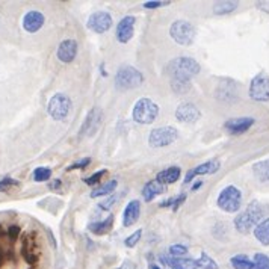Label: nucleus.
<instances>
[{
  "label": "nucleus",
  "instance_id": "nucleus-1",
  "mask_svg": "<svg viewBox=\"0 0 269 269\" xmlns=\"http://www.w3.org/2000/svg\"><path fill=\"white\" fill-rule=\"evenodd\" d=\"M201 66L193 57L181 56L175 57L168 63V73L171 76V80H180V82H190L193 76L199 73Z\"/></svg>",
  "mask_w": 269,
  "mask_h": 269
},
{
  "label": "nucleus",
  "instance_id": "nucleus-2",
  "mask_svg": "<svg viewBox=\"0 0 269 269\" xmlns=\"http://www.w3.org/2000/svg\"><path fill=\"white\" fill-rule=\"evenodd\" d=\"M261 216H263V209H261L260 203L254 199L248 204L245 212L239 213L234 218V227L239 233L246 234L252 228H255V225L261 221Z\"/></svg>",
  "mask_w": 269,
  "mask_h": 269
},
{
  "label": "nucleus",
  "instance_id": "nucleus-3",
  "mask_svg": "<svg viewBox=\"0 0 269 269\" xmlns=\"http://www.w3.org/2000/svg\"><path fill=\"white\" fill-rule=\"evenodd\" d=\"M142 83H144V74L131 65L119 66L115 74V88L119 91L134 89Z\"/></svg>",
  "mask_w": 269,
  "mask_h": 269
},
{
  "label": "nucleus",
  "instance_id": "nucleus-4",
  "mask_svg": "<svg viewBox=\"0 0 269 269\" xmlns=\"http://www.w3.org/2000/svg\"><path fill=\"white\" fill-rule=\"evenodd\" d=\"M159 115V106L147 97L139 98L131 110V116L138 124H151Z\"/></svg>",
  "mask_w": 269,
  "mask_h": 269
},
{
  "label": "nucleus",
  "instance_id": "nucleus-5",
  "mask_svg": "<svg viewBox=\"0 0 269 269\" xmlns=\"http://www.w3.org/2000/svg\"><path fill=\"white\" fill-rule=\"evenodd\" d=\"M240 204H242V192L233 184L225 186L218 195V207L227 213L237 212L240 209Z\"/></svg>",
  "mask_w": 269,
  "mask_h": 269
},
{
  "label": "nucleus",
  "instance_id": "nucleus-6",
  "mask_svg": "<svg viewBox=\"0 0 269 269\" xmlns=\"http://www.w3.org/2000/svg\"><path fill=\"white\" fill-rule=\"evenodd\" d=\"M169 35L178 45L187 47L195 39V27L192 23H189L186 20H177L171 24Z\"/></svg>",
  "mask_w": 269,
  "mask_h": 269
},
{
  "label": "nucleus",
  "instance_id": "nucleus-7",
  "mask_svg": "<svg viewBox=\"0 0 269 269\" xmlns=\"http://www.w3.org/2000/svg\"><path fill=\"white\" fill-rule=\"evenodd\" d=\"M178 136V131L175 127L172 125H163L159 128H153L150 136H148V144L153 148H162V147H168L172 142H175Z\"/></svg>",
  "mask_w": 269,
  "mask_h": 269
},
{
  "label": "nucleus",
  "instance_id": "nucleus-8",
  "mask_svg": "<svg viewBox=\"0 0 269 269\" xmlns=\"http://www.w3.org/2000/svg\"><path fill=\"white\" fill-rule=\"evenodd\" d=\"M47 110H48V115L56 119V121H62L68 116L70 110H71V100L68 95L65 94H54L50 101H48V106H47Z\"/></svg>",
  "mask_w": 269,
  "mask_h": 269
},
{
  "label": "nucleus",
  "instance_id": "nucleus-9",
  "mask_svg": "<svg viewBox=\"0 0 269 269\" xmlns=\"http://www.w3.org/2000/svg\"><path fill=\"white\" fill-rule=\"evenodd\" d=\"M249 97L254 101H269V76L266 73L254 76L249 85Z\"/></svg>",
  "mask_w": 269,
  "mask_h": 269
},
{
  "label": "nucleus",
  "instance_id": "nucleus-10",
  "mask_svg": "<svg viewBox=\"0 0 269 269\" xmlns=\"http://www.w3.org/2000/svg\"><path fill=\"white\" fill-rule=\"evenodd\" d=\"M112 23H113V20H112V15L109 12L97 11V12L89 15L86 26H88V29H91L95 33H104L112 27Z\"/></svg>",
  "mask_w": 269,
  "mask_h": 269
},
{
  "label": "nucleus",
  "instance_id": "nucleus-11",
  "mask_svg": "<svg viewBox=\"0 0 269 269\" xmlns=\"http://www.w3.org/2000/svg\"><path fill=\"white\" fill-rule=\"evenodd\" d=\"M101 118H103L101 109L97 107V106L92 107L88 112V115H86V118H85V121H83V124L80 127V136H86V138L94 136L97 133L100 124H101Z\"/></svg>",
  "mask_w": 269,
  "mask_h": 269
},
{
  "label": "nucleus",
  "instance_id": "nucleus-12",
  "mask_svg": "<svg viewBox=\"0 0 269 269\" xmlns=\"http://www.w3.org/2000/svg\"><path fill=\"white\" fill-rule=\"evenodd\" d=\"M134 23L136 18L133 15H125L119 20V23L116 24V30H115V36L121 44L128 42L133 38V29H134Z\"/></svg>",
  "mask_w": 269,
  "mask_h": 269
},
{
  "label": "nucleus",
  "instance_id": "nucleus-13",
  "mask_svg": "<svg viewBox=\"0 0 269 269\" xmlns=\"http://www.w3.org/2000/svg\"><path fill=\"white\" fill-rule=\"evenodd\" d=\"M201 116V112L199 109L192 104V103H181L177 109H175V118L180 121V122H195L198 121Z\"/></svg>",
  "mask_w": 269,
  "mask_h": 269
},
{
  "label": "nucleus",
  "instance_id": "nucleus-14",
  "mask_svg": "<svg viewBox=\"0 0 269 269\" xmlns=\"http://www.w3.org/2000/svg\"><path fill=\"white\" fill-rule=\"evenodd\" d=\"M57 59L63 63H70L77 56V41L76 39H63L57 47Z\"/></svg>",
  "mask_w": 269,
  "mask_h": 269
},
{
  "label": "nucleus",
  "instance_id": "nucleus-15",
  "mask_svg": "<svg viewBox=\"0 0 269 269\" xmlns=\"http://www.w3.org/2000/svg\"><path fill=\"white\" fill-rule=\"evenodd\" d=\"M252 124H254V118L240 116V118H231V119L225 121L224 127L231 134H242L246 130H249V127H252Z\"/></svg>",
  "mask_w": 269,
  "mask_h": 269
},
{
  "label": "nucleus",
  "instance_id": "nucleus-16",
  "mask_svg": "<svg viewBox=\"0 0 269 269\" xmlns=\"http://www.w3.org/2000/svg\"><path fill=\"white\" fill-rule=\"evenodd\" d=\"M221 168V163L219 160H207L204 163H199L198 166L189 169L186 172V177H184V183H189L195 175H207V174H213L216 172L218 169Z\"/></svg>",
  "mask_w": 269,
  "mask_h": 269
},
{
  "label": "nucleus",
  "instance_id": "nucleus-17",
  "mask_svg": "<svg viewBox=\"0 0 269 269\" xmlns=\"http://www.w3.org/2000/svg\"><path fill=\"white\" fill-rule=\"evenodd\" d=\"M44 21H45V17L39 11H29L23 18V27L26 32L35 33L44 26Z\"/></svg>",
  "mask_w": 269,
  "mask_h": 269
},
{
  "label": "nucleus",
  "instance_id": "nucleus-18",
  "mask_svg": "<svg viewBox=\"0 0 269 269\" xmlns=\"http://www.w3.org/2000/svg\"><path fill=\"white\" fill-rule=\"evenodd\" d=\"M139 215H141V203L138 199L128 201L122 212V225L131 227L139 219Z\"/></svg>",
  "mask_w": 269,
  "mask_h": 269
},
{
  "label": "nucleus",
  "instance_id": "nucleus-19",
  "mask_svg": "<svg viewBox=\"0 0 269 269\" xmlns=\"http://www.w3.org/2000/svg\"><path fill=\"white\" fill-rule=\"evenodd\" d=\"M180 175H181V169H180L178 166H169V168L162 169L160 172H157L156 180H157L159 183H162V184L166 186V184L175 183V181L180 178Z\"/></svg>",
  "mask_w": 269,
  "mask_h": 269
},
{
  "label": "nucleus",
  "instance_id": "nucleus-20",
  "mask_svg": "<svg viewBox=\"0 0 269 269\" xmlns=\"http://www.w3.org/2000/svg\"><path fill=\"white\" fill-rule=\"evenodd\" d=\"M165 190H166V186H165V184L159 183L157 180H150V181L142 187V198H144L147 203H150L156 195H160V193H163Z\"/></svg>",
  "mask_w": 269,
  "mask_h": 269
},
{
  "label": "nucleus",
  "instance_id": "nucleus-21",
  "mask_svg": "<svg viewBox=\"0 0 269 269\" xmlns=\"http://www.w3.org/2000/svg\"><path fill=\"white\" fill-rule=\"evenodd\" d=\"M112 225H113V215H109L103 221H97V222L88 224V230L95 236H101V234L109 233L112 230Z\"/></svg>",
  "mask_w": 269,
  "mask_h": 269
},
{
  "label": "nucleus",
  "instance_id": "nucleus-22",
  "mask_svg": "<svg viewBox=\"0 0 269 269\" xmlns=\"http://www.w3.org/2000/svg\"><path fill=\"white\" fill-rule=\"evenodd\" d=\"M254 236L261 245H269V218L260 221L254 228Z\"/></svg>",
  "mask_w": 269,
  "mask_h": 269
},
{
  "label": "nucleus",
  "instance_id": "nucleus-23",
  "mask_svg": "<svg viewBox=\"0 0 269 269\" xmlns=\"http://www.w3.org/2000/svg\"><path fill=\"white\" fill-rule=\"evenodd\" d=\"M171 269H199L198 261L189 257H180V258H172L169 263Z\"/></svg>",
  "mask_w": 269,
  "mask_h": 269
},
{
  "label": "nucleus",
  "instance_id": "nucleus-24",
  "mask_svg": "<svg viewBox=\"0 0 269 269\" xmlns=\"http://www.w3.org/2000/svg\"><path fill=\"white\" fill-rule=\"evenodd\" d=\"M252 172L260 181H269V159L254 163Z\"/></svg>",
  "mask_w": 269,
  "mask_h": 269
},
{
  "label": "nucleus",
  "instance_id": "nucleus-25",
  "mask_svg": "<svg viewBox=\"0 0 269 269\" xmlns=\"http://www.w3.org/2000/svg\"><path fill=\"white\" fill-rule=\"evenodd\" d=\"M116 184H118L116 180H110V181H107V183H104V184H101V186H98V187H94V189L91 190L89 196H91V198H98V196H103V195H110V193L115 190Z\"/></svg>",
  "mask_w": 269,
  "mask_h": 269
},
{
  "label": "nucleus",
  "instance_id": "nucleus-26",
  "mask_svg": "<svg viewBox=\"0 0 269 269\" xmlns=\"http://www.w3.org/2000/svg\"><path fill=\"white\" fill-rule=\"evenodd\" d=\"M237 2H216L215 5H213V14H216V15H225V14H230V12H233L236 8H237Z\"/></svg>",
  "mask_w": 269,
  "mask_h": 269
},
{
  "label": "nucleus",
  "instance_id": "nucleus-27",
  "mask_svg": "<svg viewBox=\"0 0 269 269\" xmlns=\"http://www.w3.org/2000/svg\"><path fill=\"white\" fill-rule=\"evenodd\" d=\"M230 263L234 269H251L252 267V260L245 255V254H237L230 258Z\"/></svg>",
  "mask_w": 269,
  "mask_h": 269
},
{
  "label": "nucleus",
  "instance_id": "nucleus-28",
  "mask_svg": "<svg viewBox=\"0 0 269 269\" xmlns=\"http://www.w3.org/2000/svg\"><path fill=\"white\" fill-rule=\"evenodd\" d=\"M196 261H198L199 269H219L218 263L210 255H207V252H204V251L201 252V255Z\"/></svg>",
  "mask_w": 269,
  "mask_h": 269
},
{
  "label": "nucleus",
  "instance_id": "nucleus-29",
  "mask_svg": "<svg viewBox=\"0 0 269 269\" xmlns=\"http://www.w3.org/2000/svg\"><path fill=\"white\" fill-rule=\"evenodd\" d=\"M251 269H269V257L266 254L257 252L252 258V267Z\"/></svg>",
  "mask_w": 269,
  "mask_h": 269
},
{
  "label": "nucleus",
  "instance_id": "nucleus-30",
  "mask_svg": "<svg viewBox=\"0 0 269 269\" xmlns=\"http://www.w3.org/2000/svg\"><path fill=\"white\" fill-rule=\"evenodd\" d=\"M51 177V169L45 166H39L33 171V180L35 181H47Z\"/></svg>",
  "mask_w": 269,
  "mask_h": 269
},
{
  "label": "nucleus",
  "instance_id": "nucleus-31",
  "mask_svg": "<svg viewBox=\"0 0 269 269\" xmlns=\"http://www.w3.org/2000/svg\"><path fill=\"white\" fill-rule=\"evenodd\" d=\"M169 254H171L174 258L184 257V255L187 254V246H184V245H181V243L171 245V246H169Z\"/></svg>",
  "mask_w": 269,
  "mask_h": 269
},
{
  "label": "nucleus",
  "instance_id": "nucleus-32",
  "mask_svg": "<svg viewBox=\"0 0 269 269\" xmlns=\"http://www.w3.org/2000/svg\"><path fill=\"white\" fill-rule=\"evenodd\" d=\"M171 88L177 94H186L190 89V82H180V80H171Z\"/></svg>",
  "mask_w": 269,
  "mask_h": 269
},
{
  "label": "nucleus",
  "instance_id": "nucleus-33",
  "mask_svg": "<svg viewBox=\"0 0 269 269\" xmlns=\"http://www.w3.org/2000/svg\"><path fill=\"white\" fill-rule=\"evenodd\" d=\"M106 174H107V169H100V171L94 172L91 177H85L83 181H85L88 186H95V184H98V181L101 180V177L106 175Z\"/></svg>",
  "mask_w": 269,
  "mask_h": 269
},
{
  "label": "nucleus",
  "instance_id": "nucleus-34",
  "mask_svg": "<svg viewBox=\"0 0 269 269\" xmlns=\"http://www.w3.org/2000/svg\"><path fill=\"white\" fill-rule=\"evenodd\" d=\"M141 236H142V230L139 228V230H136L134 233H131L130 236H127L124 239V245L127 248H134V245H138V242L141 240Z\"/></svg>",
  "mask_w": 269,
  "mask_h": 269
},
{
  "label": "nucleus",
  "instance_id": "nucleus-35",
  "mask_svg": "<svg viewBox=\"0 0 269 269\" xmlns=\"http://www.w3.org/2000/svg\"><path fill=\"white\" fill-rule=\"evenodd\" d=\"M18 184H20V181H17V180H14L11 177H5V178L0 180V192H6L11 187H15Z\"/></svg>",
  "mask_w": 269,
  "mask_h": 269
},
{
  "label": "nucleus",
  "instance_id": "nucleus-36",
  "mask_svg": "<svg viewBox=\"0 0 269 269\" xmlns=\"http://www.w3.org/2000/svg\"><path fill=\"white\" fill-rule=\"evenodd\" d=\"M89 163H91V157H83V159H80V160H77V162L71 163V165L66 168V171H73V169H83V168H86Z\"/></svg>",
  "mask_w": 269,
  "mask_h": 269
},
{
  "label": "nucleus",
  "instance_id": "nucleus-37",
  "mask_svg": "<svg viewBox=\"0 0 269 269\" xmlns=\"http://www.w3.org/2000/svg\"><path fill=\"white\" fill-rule=\"evenodd\" d=\"M118 198H119V195H118V193H113V195H110L107 199L100 201L98 207H100V209H103V210H110V207L116 203V199H118Z\"/></svg>",
  "mask_w": 269,
  "mask_h": 269
},
{
  "label": "nucleus",
  "instance_id": "nucleus-38",
  "mask_svg": "<svg viewBox=\"0 0 269 269\" xmlns=\"http://www.w3.org/2000/svg\"><path fill=\"white\" fill-rule=\"evenodd\" d=\"M20 233H21V228L18 225H11L8 228V236H9L11 240H17L18 236H20Z\"/></svg>",
  "mask_w": 269,
  "mask_h": 269
},
{
  "label": "nucleus",
  "instance_id": "nucleus-39",
  "mask_svg": "<svg viewBox=\"0 0 269 269\" xmlns=\"http://www.w3.org/2000/svg\"><path fill=\"white\" fill-rule=\"evenodd\" d=\"M186 193H180V195H177V196H174V206H172V212H177L178 210V207L184 203V199H186Z\"/></svg>",
  "mask_w": 269,
  "mask_h": 269
},
{
  "label": "nucleus",
  "instance_id": "nucleus-40",
  "mask_svg": "<svg viewBox=\"0 0 269 269\" xmlns=\"http://www.w3.org/2000/svg\"><path fill=\"white\" fill-rule=\"evenodd\" d=\"M168 2H145L144 3V8L145 9H156V8H160L162 5H166Z\"/></svg>",
  "mask_w": 269,
  "mask_h": 269
},
{
  "label": "nucleus",
  "instance_id": "nucleus-41",
  "mask_svg": "<svg viewBox=\"0 0 269 269\" xmlns=\"http://www.w3.org/2000/svg\"><path fill=\"white\" fill-rule=\"evenodd\" d=\"M60 184H62V183H60V180H53V181L50 183V186H48V187H51V189H57Z\"/></svg>",
  "mask_w": 269,
  "mask_h": 269
},
{
  "label": "nucleus",
  "instance_id": "nucleus-42",
  "mask_svg": "<svg viewBox=\"0 0 269 269\" xmlns=\"http://www.w3.org/2000/svg\"><path fill=\"white\" fill-rule=\"evenodd\" d=\"M201 186H203V181H196V183H193V184H192V187H190V189H192V190H198Z\"/></svg>",
  "mask_w": 269,
  "mask_h": 269
},
{
  "label": "nucleus",
  "instance_id": "nucleus-43",
  "mask_svg": "<svg viewBox=\"0 0 269 269\" xmlns=\"http://www.w3.org/2000/svg\"><path fill=\"white\" fill-rule=\"evenodd\" d=\"M150 269H160L157 264H150Z\"/></svg>",
  "mask_w": 269,
  "mask_h": 269
},
{
  "label": "nucleus",
  "instance_id": "nucleus-44",
  "mask_svg": "<svg viewBox=\"0 0 269 269\" xmlns=\"http://www.w3.org/2000/svg\"><path fill=\"white\" fill-rule=\"evenodd\" d=\"M2 264H3V254L0 252V267H2Z\"/></svg>",
  "mask_w": 269,
  "mask_h": 269
},
{
  "label": "nucleus",
  "instance_id": "nucleus-45",
  "mask_svg": "<svg viewBox=\"0 0 269 269\" xmlns=\"http://www.w3.org/2000/svg\"><path fill=\"white\" fill-rule=\"evenodd\" d=\"M3 234V227H2V224H0V236Z\"/></svg>",
  "mask_w": 269,
  "mask_h": 269
}]
</instances>
